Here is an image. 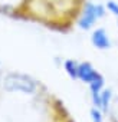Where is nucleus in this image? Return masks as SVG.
<instances>
[{"label": "nucleus", "mask_w": 118, "mask_h": 122, "mask_svg": "<svg viewBox=\"0 0 118 122\" xmlns=\"http://www.w3.org/2000/svg\"><path fill=\"white\" fill-rule=\"evenodd\" d=\"M48 122H72V121L68 116L66 111L64 109L62 103L55 99V103H53V108H52V112H50Z\"/></svg>", "instance_id": "obj_1"}, {"label": "nucleus", "mask_w": 118, "mask_h": 122, "mask_svg": "<svg viewBox=\"0 0 118 122\" xmlns=\"http://www.w3.org/2000/svg\"><path fill=\"white\" fill-rule=\"evenodd\" d=\"M92 40H94V43H95L98 47H101V49H107V47H109V39H108L107 33H105L102 29H101V30H97V32L94 33Z\"/></svg>", "instance_id": "obj_2"}, {"label": "nucleus", "mask_w": 118, "mask_h": 122, "mask_svg": "<svg viewBox=\"0 0 118 122\" xmlns=\"http://www.w3.org/2000/svg\"><path fill=\"white\" fill-rule=\"evenodd\" d=\"M111 99V91H104L102 93V99H101V106L104 111H108V103Z\"/></svg>", "instance_id": "obj_3"}, {"label": "nucleus", "mask_w": 118, "mask_h": 122, "mask_svg": "<svg viewBox=\"0 0 118 122\" xmlns=\"http://www.w3.org/2000/svg\"><path fill=\"white\" fill-rule=\"evenodd\" d=\"M108 9H109L114 15L118 16V5H117L115 2H108Z\"/></svg>", "instance_id": "obj_4"}, {"label": "nucleus", "mask_w": 118, "mask_h": 122, "mask_svg": "<svg viewBox=\"0 0 118 122\" xmlns=\"http://www.w3.org/2000/svg\"><path fill=\"white\" fill-rule=\"evenodd\" d=\"M92 115H94V121L95 122H102V119H101V115H99V112H92Z\"/></svg>", "instance_id": "obj_5"}, {"label": "nucleus", "mask_w": 118, "mask_h": 122, "mask_svg": "<svg viewBox=\"0 0 118 122\" xmlns=\"http://www.w3.org/2000/svg\"><path fill=\"white\" fill-rule=\"evenodd\" d=\"M115 121H117V122H118V118H117V119H115Z\"/></svg>", "instance_id": "obj_6"}]
</instances>
